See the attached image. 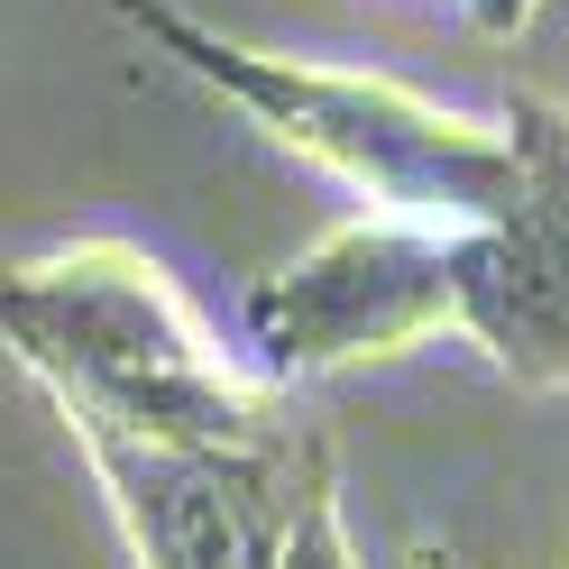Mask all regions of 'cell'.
<instances>
[{
	"instance_id": "1",
	"label": "cell",
	"mask_w": 569,
	"mask_h": 569,
	"mask_svg": "<svg viewBox=\"0 0 569 569\" xmlns=\"http://www.w3.org/2000/svg\"><path fill=\"white\" fill-rule=\"evenodd\" d=\"M0 349L47 386L74 441L138 450H267L284 396L221 349L166 258L138 239H64L0 276Z\"/></svg>"
},
{
	"instance_id": "2",
	"label": "cell",
	"mask_w": 569,
	"mask_h": 569,
	"mask_svg": "<svg viewBox=\"0 0 569 569\" xmlns=\"http://www.w3.org/2000/svg\"><path fill=\"white\" fill-rule=\"evenodd\" d=\"M111 10L148 38V56L193 74L211 101H230L284 157L322 166L368 211L432 221V230H487L523 184L506 111L478 120L396 74H368V64H322V56H276V47L221 38L184 0H111Z\"/></svg>"
},
{
	"instance_id": "5",
	"label": "cell",
	"mask_w": 569,
	"mask_h": 569,
	"mask_svg": "<svg viewBox=\"0 0 569 569\" xmlns=\"http://www.w3.org/2000/svg\"><path fill=\"white\" fill-rule=\"evenodd\" d=\"M523 184L487 230H469V295L459 340L487 349L506 377L569 396V101H506Z\"/></svg>"
},
{
	"instance_id": "3",
	"label": "cell",
	"mask_w": 569,
	"mask_h": 569,
	"mask_svg": "<svg viewBox=\"0 0 569 569\" xmlns=\"http://www.w3.org/2000/svg\"><path fill=\"white\" fill-rule=\"evenodd\" d=\"M459 295H469V230L359 211L239 295V359L276 396L331 368L413 359L432 340H459Z\"/></svg>"
},
{
	"instance_id": "4",
	"label": "cell",
	"mask_w": 569,
	"mask_h": 569,
	"mask_svg": "<svg viewBox=\"0 0 569 569\" xmlns=\"http://www.w3.org/2000/svg\"><path fill=\"white\" fill-rule=\"evenodd\" d=\"M111 496L138 569H276L303 487L331 469L303 432L267 450H138V441H74Z\"/></svg>"
},
{
	"instance_id": "7",
	"label": "cell",
	"mask_w": 569,
	"mask_h": 569,
	"mask_svg": "<svg viewBox=\"0 0 569 569\" xmlns=\"http://www.w3.org/2000/svg\"><path fill=\"white\" fill-rule=\"evenodd\" d=\"M441 10H459L469 28H487V38H515V28L542 10V0H441Z\"/></svg>"
},
{
	"instance_id": "6",
	"label": "cell",
	"mask_w": 569,
	"mask_h": 569,
	"mask_svg": "<svg viewBox=\"0 0 569 569\" xmlns=\"http://www.w3.org/2000/svg\"><path fill=\"white\" fill-rule=\"evenodd\" d=\"M276 569H359V551H349V532H340V487H331V469L303 487L295 532H284V560H276Z\"/></svg>"
}]
</instances>
